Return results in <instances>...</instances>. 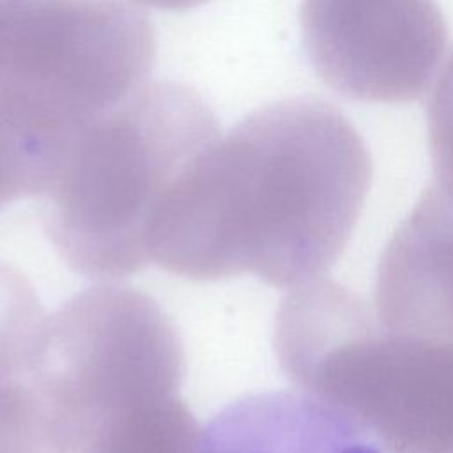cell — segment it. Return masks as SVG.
Masks as SVG:
<instances>
[{
	"label": "cell",
	"instance_id": "1",
	"mask_svg": "<svg viewBox=\"0 0 453 453\" xmlns=\"http://www.w3.org/2000/svg\"><path fill=\"white\" fill-rule=\"evenodd\" d=\"M370 172L363 138L333 104H267L182 179L154 225L150 260L191 280L253 273L296 283L320 264L319 230L352 218Z\"/></svg>",
	"mask_w": 453,
	"mask_h": 453
},
{
	"label": "cell",
	"instance_id": "2",
	"mask_svg": "<svg viewBox=\"0 0 453 453\" xmlns=\"http://www.w3.org/2000/svg\"><path fill=\"white\" fill-rule=\"evenodd\" d=\"M219 136L203 97L173 81H145L80 127L41 196L46 232L65 264L108 280L152 264L159 214Z\"/></svg>",
	"mask_w": 453,
	"mask_h": 453
},
{
	"label": "cell",
	"instance_id": "3",
	"mask_svg": "<svg viewBox=\"0 0 453 453\" xmlns=\"http://www.w3.org/2000/svg\"><path fill=\"white\" fill-rule=\"evenodd\" d=\"M156 37L127 0H0V117L71 136L145 83Z\"/></svg>",
	"mask_w": 453,
	"mask_h": 453
},
{
	"label": "cell",
	"instance_id": "4",
	"mask_svg": "<svg viewBox=\"0 0 453 453\" xmlns=\"http://www.w3.org/2000/svg\"><path fill=\"white\" fill-rule=\"evenodd\" d=\"M301 28L317 76L366 103L418 99L448 41L435 0H303Z\"/></svg>",
	"mask_w": 453,
	"mask_h": 453
},
{
	"label": "cell",
	"instance_id": "5",
	"mask_svg": "<svg viewBox=\"0 0 453 453\" xmlns=\"http://www.w3.org/2000/svg\"><path fill=\"white\" fill-rule=\"evenodd\" d=\"M196 453H382L347 409L304 389L246 395L202 430Z\"/></svg>",
	"mask_w": 453,
	"mask_h": 453
},
{
	"label": "cell",
	"instance_id": "6",
	"mask_svg": "<svg viewBox=\"0 0 453 453\" xmlns=\"http://www.w3.org/2000/svg\"><path fill=\"white\" fill-rule=\"evenodd\" d=\"M179 388L111 389L60 412L51 423L55 453H196L202 430Z\"/></svg>",
	"mask_w": 453,
	"mask_h": 453
},
{
	"label": "cell",
	"instance_id": "7",
	"mask_svg": "<svg viewBox=\"0 0 453 453\" xmlns=\"http://www.w3.org/2000/svg\"><path fill=\"white\" fill-rule=\"evenodd\" d=\"M426 122L441 189L453 196V53L428 99Z\"/></svg>",
	"mask_w": 453,
	"mask_h": 453
},
{
	"label": "cell",
	"instance_id": "8",
	"mask_svg": "<svg viewBox=\"0 0 453 453\" xmlns=\"http://www.w3.org/2000/svg\"><path fill=\"white\" fill-rule=\"evenodd\" d=\"M35 191L37 173L28 150L0 131V209L18 198L35 196Z\"/></svg>",
	"mask_w": 453,
	"mask_h": 453
},
{
	"label": "cell",
	"instance_id": "9",
	"mask_svg": "<svg viewBox=\"0 0 453 453\" xmlns=\"http://www.w3.org/2000/svg\"><path fill=\"white\" fill-rule=\"evenodd\" d=\"M138 2L161 11H184V9L196 7L207 0H138Z\"/></svg>",
	"mask_w": 453,
	"mask_h": 453
},
{
	"label": "cell",
	"instance_id": "10",
	"mask_svg": "<svg viewBox=\"0 0 453 453\" xmlns=\"http://www.w3.org/2000/svg\"><path fill=\"white\" fill-rule=\"evenodd\" d=\"M0 453H5V448H4V442H2V439H0Z\"/></svg>",
	"mask_w": 453,
	"mask_h": 453
}]
</instances>
